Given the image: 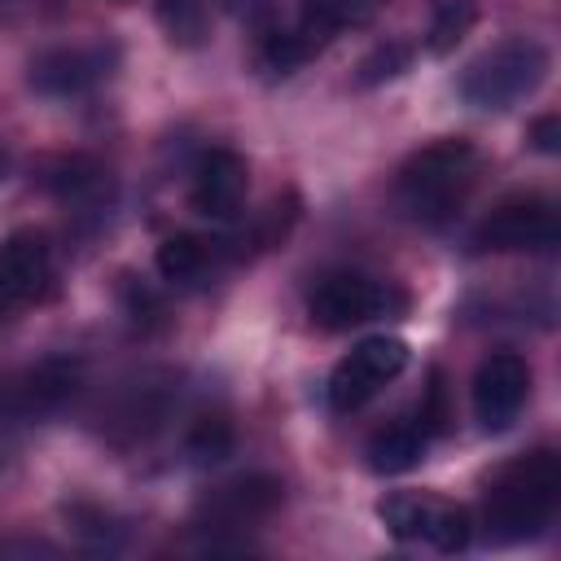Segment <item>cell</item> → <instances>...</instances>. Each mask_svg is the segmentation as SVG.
<instances>
[{
    "mask_svg": "<svg viewBox=\"0 0 561 561\" xmlns=\"http://www.w3.org/2000/svg\"><path fill=\"white\" fill-rule=\"evenodd\" d=\"M548 66H552V53L539 39L530 35L500 39L495 48H486L465 66L460 96L478 110H508L548 79Z\"/></svg>",
    "mask_w": 561,
    "mask_h": 561,
    "instance_id": "3",
    "label": "cell"
},
{
    "mask_svg": "<svg viewBox=\"0 0 561 561\" xmlns=\"http://www.w3.org/2000/svg\"><path fill=\"white\" fill-rule=\"evenodd\" d=\"M403 368H408V346H403L399 337L377 333V337L355 342L351 355L337 359V368L329 373V386H324L329 408L342 412V416H346V412H359V408H364L386 381H394Z\"/></svg>",
    "mask_w": 561,
    "mask_h": 561,
    "instance_id": "5",
    "label": "cell"
},
{
    "mask_svg": "<svg viewBox=\"0 0 561 561\" xmlns=\"http://www.w3.org/2000/svg\"><path fill=\"white\" fill-rule=\"evenodd\" d=\"M408 66H412V44L386 39V44H377V48L359 61L355 83H359V88H377V83H386V79H399Z\"/></svg>",
    "mask_w": 561,
    "mask_h": 561,
    "instance_id": "20",
    "label": "cell"
},
{
    "mask_svg": "<svg viewBox=\"0 0 561 561\" xmlns=\"http://www.w3.org/2000/svg\"><path fill=\"white\" fill-rule=\"evenodd\" d=\"M79 390L75 359H39L13 377H0V421H31L57 412Z\"/></svg>",
    "mask_w": 561,
    "mask_h": 561,
    "instance_id": "9",
    "label": "cell"
},
{
    "mask_svg": "<svg viewBox=\"0 0 561 561\" xmlns=\"http://www.w3.org/2000/svg\"><path fill=\"white\" fill-rule=\"evenodd\" d=\"M184 447H188V456H193L197 465H215V460H224V456L232 451V421H228L224 412L197 416L193 430H188V438H184Z\"/></svg>",
    "mask_w": 561,
    "mask_h": 561,
    "instance_id": "19",
    "label": "cell"
},
{
    "mask_svg": "<svg viewBox=\"0 0 561 561\" xmlns=\"http://www.w3.org/2000/svg\"><path fill=\"white\" fill-rule=\"evenodd\" d=\"M377 517L386 522L394 539H425L438 552H460L469 548V535H473V522L460 504L438 500V495H416V491H399L381 500Z\"/></svg>",
    "mask_w": 561,
    "mask_h": 561,
    "instance_id": "6",
    "label": "cell"
},
{
    "mask_svg": "<svg viewBox=\"0 0 561 561\" xmlns=\"http://www.w3.org/2000/svg\"><path fill=\"white\" fill-rule=\"evenodd\" d=\"M403 307H408V294L399 285L364 276V272H329L316 280L307 298V316L324 333H342V329H355L381 316H399Z\"/></svg>",
    "mask_w": 561,
    "mask_h": 561,
    "instance_id": "4",
    "label": "cell"
},
{
    "mask_svg": "<svg viewBox=\"0 0 561 561\" xmlns=\"http://www.w3.org/2000/svg\"><path fill=\"white\" fill-rule=\"evenodd\" d=\"M478 22V0H434L430 4V31H425V48L434 57L456 53V44L473 31Z\"/></svg>",
    "mask_w": 561,
    "mask_h": 561,
    "instance_id": "16",
    "label": "cell"
},
{
    "mask_svg": "<svg viewBox=\"0 0 561 561\" xmlns=\"http://www.w3.org/2000/svg\"><path fill=\"white\" fill-rule=\"evenodd\" d=\"M219 245H224V241H210V237H202V232H171V237L158 245V254H153L158 276L171 280V285H193V280H202V276L215 267Z\"/></svg>",
    "mask_w": 561,
    "mask_h": 561,
    "instance_id": "15",
    "label": "cell"
},
{
    "mask_svg": "<svg viewBox=\"0 0 561 561\" xmlns=\"http://www.w3.org/2000/svg\"><path fill=\"white\" fill-rule=\"evenodd\" d=\"M530 399V364L513 351H495L473 373V416L486 434H500L517 421L522 403Z\"/></svg>",
    "mask_w": 561,
    "mask_h": 561,
    "instance_id": "8",
    "label": "cell"
},
{
    "mask_svg": "<svg viewBox=\"0 0 561 561\" xmlns=\"http://www.w3.org/2000/svg\"><path fill=\"white\" fill-rule=\"evenodd\" d=\"M53 250L48 237L35 228H18L0 245V316H13L18 307L35 302L48 285Z\"/></svg>",
    "mask_w": 561,
    "mask_h": 561,
    "instance_id": "12",
    "label": "cell"
},
{
    "mask_svg": "<svg viewBox=\"0 0 561 561\" xmlns=\"http://www.w3.org/2000/svg\"><path fill=\"white\" fill-rule=\"evenodd\" d=\"M118 66V48L114 44H75V48H48L39 57H31V88L39 96H79L88 88H96L101 79H110Z\"/></svg>",
    "mask_w": 561,
    "mask_h": 561,
    "instance_id": "10",
    "label": "cell"
},
{
    "mask_svg": "<svg viewBox=\"0 0 561 561\" xmlns=\"http://www.w3.org/2000/svg\"><path fill=\"white\" fill-rule=\"evenodd\" d=\"M280 500H285L280 478H272V473H245V478H237V482L215 486V491L202 500L197 522H202L206 530H241V526H254V522L272 517V513L280 508Z\"/></svg>",
    "mask_w": 561,
    "mask_h": 561,
    "instance_id": "11",
    "label": "cell"
},
{
    "mask_svg": "<svg viewBox=\"0 0 561 561\" xmlns=\"http://www.w3.org/2000/svg\"><path fill=\"white\" fill-rule=\"evenodd\" d=\"M557 500H561V460H557V451L539 447V451L513 456L486 482V500H482L486 539L491 543L535 539L552 522Z\"/></svg>",
    "mask_w": 561,
    "mask_h": 561,
    "instance_id": "1",
    "label": "cell"
},
{
    "mask_svg": "<svg viewBox=\"0 0 561 561\" xmlns=\"http://www.w3.org/2000/svg\"><path fill=\"white\" fill-rule=\"evenodd\" d=\"M158 22H162L171 44L193 48L206 39L210 13H206V0H158Z\"/></svg>",
    "mask_w": 561,
    "mask_h": 561,
    "instance_id": "18",
    "label": "cell"
},
{
    "mask_svg": "<svg viewBox=\"0 0 561 561\" xmlns=\"http://www.w3.org/2000/svg\"><path fill=\"white\" fill-rule=\"evenodd\" d=\"M478 149L460 136L421 145L394 175V197L416 224H447L478 184Z\"/></svg>",
    "mask_w": 561,
    "mask_h": 561,
    "instance_id": "2",
    "label": "cell"
},
{
    "mask_svg": "<svg viewBox=\"0 0 561 561\" xmlns=\"http://www.w3.org/2000/svg\"><path fill=\"white\" fill-rule=\"evenodd\" d=\"M425 447H430L425 425H421L416 416H403V421L381 425V430L368 438V451H364V456H368V469H373V473H408L412 465H421Z\"/></svg>",
    "mask_w": 561,
    "mask_h": 561,
    "instance_id": "14",
    "label": "cell"
},
{
    "mask_svg": "<svg viewBox=\"0 0 561 561\" xmlns=\"http://www.w3.org/2000/svg\"><path fill=\"white\" fill-rule=\"evenodd\" d=\"M557 237H561V224H557V206L548 197H508L473 228V245L495 250V254L552 250Z\"/></svg>",
    "mask_w": 561,
    "mask_h": 561,
    "instance_id": "7",
    "label": "cell"
},
{
    "mask_svg": "<svg viewBox=\"0 0 561 561\" xmlns=\"http://www.w3.org/2000/svg\"><path fill=\"white\" fill-rule=\"evenodd\" d=\"M123 280H127V285H123V302H127L131 320L149 329V324L162 316V302H158V298H153V289H145L140 280H131V276H123Z\"/></svg>",
    "mask_w": 561,
    "mask_h": 561,
    "instance_id": "22",
    "label": "cell"
},
{
    "mask_svg": "<svg viewBox=\"0 0 561 561\" xmlns=\"http://www.w3.org/2000/svg\"><path fill=\"white\" fill-rule=\"evenodd\" d=\"M359 18H364V0H302L298 26H302L311 39L329 44L342 26H351V22H359Z\"/></svg>",
    "mask_w": 561,
    "mask_h": 561,
    "instance_id": "17",
    "label": "cell"
},
{
    "mask_svg": "<svg viewBox=\"0 0 561 561\" xmlns=\"http://www.w3.org/2000/svg\"><path fill=\"white\" fill-rule=\"evenodd\" d=\"M245 184H250V171H245V158L237 149H206L197 171H193V210L206 215V219H232L241 210V197H245Z\"/></svg>",
    "mask_w": 561,
    "mask_h": 561,
    "instance_id": "13",
    "label": "cell"
},
{
    "mask_svg": "<svg viewBox=\"0 0 561 561\" xmlns=\"http://www.w3.org/2000/svg\"><path fill=\"white\" fill-rule=\"evenodd\" d=\"M416 421L425 425V434H430V438L447 430L451 412H447V386H443V373H430V390H425V399H421Z\"/></svg>",
    "mask_w": 561,
    "mask_h": 561,
    "instance_id": "21",
    "label": "cell"
},
{
    "mask_svg": "<svg viewBox=\"0 0 561 561\" xmlns=\"http://www.w3.org/2000/svg\"><path fill=\"white\" fill-rule=\"evenodd\" d=\"M526 140H530L539 153H557V149H561V118H557V114H543V118H535Z\"/></svg>",
    "mask_w": 561,
    "mask_h": 561,
    "instance_id": "23",
    "label": "cell"
}]
</instances>
